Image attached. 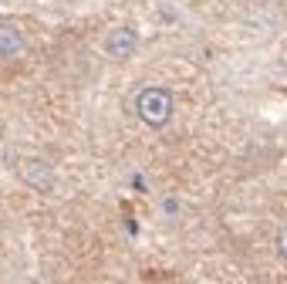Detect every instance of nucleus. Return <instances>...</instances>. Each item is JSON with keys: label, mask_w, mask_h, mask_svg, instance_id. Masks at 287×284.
I'll return each mask as SVG.
<instances>
[{"label": "nucleus", "mask_w": 287, "mask_h": 284, "mask_svg": "<svg viewBox=\"0 0 287 284\" xmlns=\"http://www.w3.org/2000/svg\"><path fill=\"white\" fill-rule=\"evenodd\" d=\"M173 108H176V98H173V91L162 88V85H145V88L135 95V115H139V122L149 125V129L169 125Z\"/></svg>", "instance_id": "obj_1"}, {"label": "nucleus", "mask_w": 287, "mask_h": 284, "mask_svg": "<svg viewBox=\"0 0 287 284\" xmlns=\"http://www.w3.org/2000/svg\"><path fill=\"white\" fill-rule=\"evenodd\" d=\"M101 51L108 58H115V61H125V58H132L135 51H139V31L135 27H111L108 34H105V41H101Z\"/></svg>", "instance_id": "obj_2"}, {"label": "nucleus", "mask_w": 287, "mask_h": 284, "mask_svg": "<svg viewBox=\"0 0 287 284\" xmlns=\"http://www.w3.org/2000/svg\"><path fill=\"white\" fill-rule=\"evenodd\" d=\"M0 54H7V58L24 54V34L14 24H0Z\"/></svg>", "instance_id": "obj_3"}, {"label": "nucleus", "mask_w": 287, "mask_h": 284, "mask_svg": "<svg viewBox=\"0 0 287 284\" xmlns=\"http://www.w3.org/2000/svg\"><path fill=\"white\" fill-rule=\"evenodd\" d=\"M24 173H27V180L37 190H51V169L47 166H41V162H24Z\"/></svg>", "instance_id": "obj_4"}, {"label": "nucleus", "mask_w": 287, "mask_h": 284, "mask_svg": "<svg viewBox=\"0 0 287 284\" xmlns=\"http://www.w3.org/2000/svg\"><path fill=\"white\" fill-rule=\"evenodd\" d=\"M162 210H166V213H169V216H176V213H179V210H183V203H179L176 196H166V200H162Z\"/></svg>", "instance_id": "obj_5"}, {"label": "nucleus", "mask_w": 287, "mask_h": 284, "mask_svg": "<svg viewBox=\"0 0 287 284\" xmlns=\"http://www.w3.org/2000/svg\"><path fill=\"white\" fill-rule=\"evenodd\" d=\"M277 254H280V257L287 261V227L277 230Z\"/></svg>", "instance_id": "obj_6"}, {"label": "nucleus", "mask_w": 287, "mask_h": 284, "mask_svg": "<svg viewBox=\"0 0 287 284\" xmlns=\"http://www.w3.org/2000/svg\"><path fill=\"white\" fill-rule=\"evenodd\" d=\"M284 71H287V58H284Z\"/></svg>", "instance_id": "obj_7"}]
</instances>
